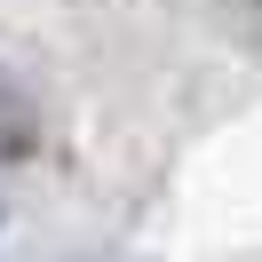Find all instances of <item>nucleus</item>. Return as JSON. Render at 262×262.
Returning a JSON list of instances; mask_svg holds the SVG:
<instances>
[{
	"label": "nucleus",
	"mask_w": 262,
	"mask_h": 262,
	"mask_svg": "<svg viewBox=\"0 0 262 262\" xmlns=\"http://www.w3.org/2000/svg\"><path fill=\"white\" fill-rule=\"evenodd\" d=\"M32 151H40V103H32V88L16 72L0 64V167L32 159Z\"/></svg>",
	"instance_id": "nucleus-1"
}]
</instances>
